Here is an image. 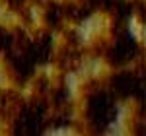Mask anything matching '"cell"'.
I'll return each instance as SVG.
<instances>
[{
    "instance_id": "4",
    "label": "cell",
    "mask_w": 146,
    "mask_h": 136,
    "mask_svg": "<svg viewBox=\"0 0 146 136\" xmlns=\"http://www.w3.org/2000/svg\"><path fill=\"white\" fill-rule=\"evenodd\" d=\"M29 55L35 64H45L53 55V39L49 33H39L35 39H29Z\"/></svg>"
},
{
    "instance_id": "6",
    "label": "cell",
    "mask_w": 146,
    "mask_h": 136,
    "mask_svg": "<svg viewBox=\"0 0 146 136\" xmlns=\"http://www.w3.org/2000/svg\"><path fill=\"white\" fill-rule=\"evenodd\" d=\"M8 4H12V8L16 6L18 10H22V8H23V4H25V0H8Z\"/></svg>"
},
{
    "instance_id": "2",
    "label": "cell",
    "mask_w": 146,
    "mask_h": 136,
    "mask_svg": "<svg viewBox=\"0 0 146 136\" xmlns=\"http://www.w3.org/2000/svg\"><path fill=\"white\" fill-rule=\"evenodd\" d=\"M136 49L138 47H136L135 37L127 31V27H123L115 31V43L111 47H105V58L113 66H121V64H127L131 58H135Z\"/></svg>"
},
{
    "instance_id": "7",
    "label": "cell",
    "mask_w": 146,
    "mask_h": 136,
    "mask_svg": "<svg viewBox=\"0 0 146 136\" xmlns=\"http://www.w3.org/2000/svg\"><path fill=\"white\" fill-rule=\"evenodd\" d=\"M135 136H144V126H142V123L135 126Z\"/></svg>"
},
{
    "instance_id": "5",
    "label": "cell",
    "mask_w": 146,
    "mask_h": 136,
    "mask_svg": "<svg viewBox=\"0 0 146 136\" xmlns=\"http://www.w3.org/2000/svg\"><path fill=\"white\" fill-rule=\"evenodd\" d=\"M45 20L51 27H60V23L64 22V10H62V4H56V2H47L45 4Z\"/></svg>"
},
{
    "instance_id": "1",
    "label": "cell",
    "mask_w": 146,
    "mask_h": 136,
    "mask_svg": "<svg viewBox=\"0 0 146 136\" xmlns=\"http://www.w3.org/2000/svg\"><path fill=\"white\" fill-rule=\"evenodd\" d=\"M88 128L90 136H103L107 126L117 119V105L111 93L103 90H94L88 95Z\"/></svg>"
},
{
    "instance_id": "3",
    "label": "cell",
    "mask_w": 146,
    "mask_h": 136,
    "mask_svg": "<svg viewBox=\"0 0 146 136\" xmlns=\"http://www.w3.org/2000/svg\"><path fill=\"white\" fill-rule=\"evenodd\" d=\"M109 90H111V95L119 97V99H127V97L140 93V82L133 72H119V74L111 76Z\"/></svg>"
}]
</instances>
